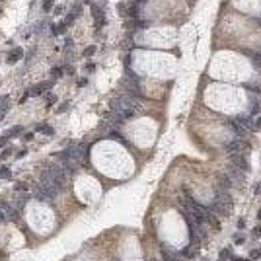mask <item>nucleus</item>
Listing matches in <instances>:
<instances>
[{"mask_svg":"<svg viewBox=\"0 0 261 261\" xmlns=\"http://www.w3.org/2000/svg\"><path fill=\"white\" fill-rule=\"evenodd\" d=\"M208 210L214 214V216H222V214H228L230 208H232V197L228 191L224 189H216V193L212 197V201L207 205Z\"/></svg>","mask_w":261,"mask_h":261,"instance_id":"obj_1","label":"nucleus"},{"mask_svg":"<svg viewBox=\"0 0 261 261\" xmlns=\"http://www.w3.org/2000/svg\"><path fill=\"white\" fill-rule=\"evenodd\" d=\"M248 148V142L244 140V138H240V136H236V138H232L230 142H226L224 144V152L226 154H242L244 150Z\"/></svg>","mask_w":261,"mask_h":261,"instance_id":"obj_2","label":"nucleus"},{"mask_svg":"<svg viewBox=\"0 0 261 261\" xmlns=\"http://www.w3.org/2000/svg\"><path fill=\"white\" fill-rule=\"evenodd\" d=\"M232 168H236L240 172H244V174H248V170H250V166H248V160H246V156L244 154H232L230 156V164Z\"/></svg>","mask_w":261,"mask_h":261,"instance_id":"obj_3","label":"nucleus"},{"mask_svg":"<svg viewBox=\"0 0 261 261\" xmlns=\"http://www.w3.org/2000/svg\"><path fill=\"white\" fill-rule=\"evenodd\" d=\"M181 257V253L174 248H168V246H162V261H177Z\"/></svg>","mask_w":261,"mask_h":261,"instance_id":"obj_4","label":"nucleus"},{"mask_svg":"<svg viewBox=\"0 0 261 261\" xmlns=\"http://www.w3.org/2000/svg\"><path fill=\"white\" fill-rule=\"evenodd\" d=\"M49 88H51V82H41L39 86H35V88L29 90V96H41L45 90H49Z\"/></svg>","mask_w":261,"mask_h":261,"instance_id":"obj_5","label":"nucleus"},{"mask_svg":"<svg viewBox=\"0 0 261 261\" xmlns=\"http://www.w3.org/2000/svg\"><path fill=\"white\" fill-rule=\"evenodd\" d=\"M179 253H181V257H185V259H193V257L197 255V248H193V244H189V246L183 248Z\"/></svg>","mask_w":261,"mask_h":261,"instance_id":"obj_6","label":"nucleus"},{"mask_svg":"<svg viewBox=\"0 0 261 261\" xmlns=\"http://www.w3.org/2000/svg\"><path fill=\"white\" fill-rule=\"evenodd\" d=\"M35 130H41L43 134H49V136L55 134V129H53V127H49V125H45V123H39V125L35 127Z\"/></svg>","mask_w":261,"mask_h":261,"instance_id":"obj_7","label":"nucleus"},{"mask_svg":"<svg viewBox=\"0 0 261 261\" xmlns=\"http://www.w3.org/2000/svg\"><path fill=\"white\" fill-rule=\"evenodd\" d=\"M22 55H23L22 49H14V51L10 53V57H8V63H16V61H20V59H22Z\"/></svg>","mask_w":261,"mask_h":261,"instance_id":"obj_8","label":"nucleus"},{"mask_svg":"<svg viewBox=\"0 0 261 261\" xmlns=\"http://www.w3.org/2000/svg\"><path fill=\"white\" fill-rule=\"evenodd\" d=\"M244 55H246V57H250V59L255 63V65H259V66H261V53H250V51H246Z\"/></svg>","mask_w":261,"mask_h":261,"instance_id":"obj_9","label":"nucleus"},{"mask_svg":"<svg viewBox=\"0 0 261 261\" xmlns=\"http://www.w3.org/2000/svg\"><path fill=\"white\" fill-rule=\"evenodd\" d=\"M230 259H232V251H230L228 248L220 251V261H230Z\"/></svg>","mask_w":261,"mask_h":261,"instance_id":"obj_10","label":"nucleus"},{"mask_svg":"<svg viewBox=\"0 0 261 261\" xmlns=\"http://www.w3.org/2000/svg\"><path fill=\"white\" fill-rule=\"evenodd\" d=\"M0 179H10V170L8 168H0Z\"/></svg>","mask_w":261,"mask_h":261,"instance_id":"obj_11","label":"nucleus"},{"mask_svg":"<svg viewBox=\"0 0 261 261\" xmlns=\"http://www.w3.org/2000/svg\"><path fill=\"white\" fill-rule=\"evenodd\" d=\"M51 74H53L55 78H59V76H63V66H57V68H55L53 72H51Z\"/></svg>","mask_w":261,"mask_h":261,"instance_id":"obj_12","label":"nucleus"},{"mask_svg":"<svg viewBox=\"0 0 261 261\" xmlns=\"http://www.w3.org/2000/svg\"><path fill=\"white\" fill-rule=\"evenodd\" d=\"M250 257H251V259H259V257H261V251H259V250H253V251L250 253Z\"/></svg>","mask_w":261,"mask_h":261,"instance_id":"obj_13","label":"nucleus"},{"mask_svg":"<svg viewBox=\"0 0 261 261\" xmlns=\"http://www.w3.org/2000/svg\"><path fill=\"white\" fill-rule=\"evenodd\" d=\"M55 101H57V96H55V94H47V103L51 105V103H55Z\"/></svg>","mask_w":261,"mask_h":261,"instance_id":"obj_14","label":"nucleus"},{"mask_svg":"<svg viewBox=\"0 0 261 261\" xmlns=\"http://www.w3.org/2000/svg\"><path fill=\"white\" fill-rule=\"evenodd\" d=\"M253 127H255V130H257V129H261V117L253 119Z\"/></svg>","mask_w":261,"mask_h":261,"instance_id":"obj_15","label":"nucleus"},{"mask_svg":"<svg viewBox=\"0 0 261 261\" xmlns=\"http://www.w3.org/2000/svg\"><path fill=\"white\" fill-rule=\"evenodd\" d=\"M94 51H96V47H88L84 55H86V57H92V55H94Z\"/></svg>","mask_w":261,"mask_h":261,"instance_id":"obj_16","label":"nucleus"},{"mask_svg":"<svg viewBox=\"0 0 261 261\" xmlns=\"http://www.w3.org/2000/svg\"><path fill=\"white\" fill-rule=\"evenodd\" d=\"M234 242H236V244H240V246H242V244H244V242H246V240L242 238V236H236V238H234Z\"/></svg>","mask_w":261,"mask_h":261,"instance_id":"obj_17","label":"nucleus"},{"mask_svg":"<svg viewBox=\"0 0 261 261\" xmlns=\"http://www.w3.org/2000/svg\"><path fill=\"white\" fill-rule=\"evenodd\" d=\"M238 228H246V220H244V218L238 220Z\"/></svg>","mask_w":261,"mask_h":261,"instance_id":"obj_18","label":"nucleus"},{"mask_svg":"<svg viewBox=\"0 0 261 261\" xmlns=\"http://www.w3.org/2000/svg\"><path fill=\"white\" fill-rule=\"evenodd\" d=\"M253 191H255V193H261V183H255V185H253Z\"/></svg>","mask_w":261,"mask_h":261,"instance_id":"obj_19","label":"nucleus"},{"mask_svg":"<svg viewBox=\"0 0 261 261\" xmlns=\"http://www.w3.org/2000/svg\"><path fill=\"white\" fill-rule=\"evenodd\" d=\"M49 8H51V0H45V6H43V10L47 12V10H49Z\"/></svg>","mask_w":261,"mask_h":261,"instance_id":"obj_20","label":"nucleus"},{"mask_svg":"<svg viewBox=\"0 0 261 261\" xmlns=\"http://www.w3.org/2000/svg\"><path fill=\"white\" fill-rule=\"evenodd\" d=\"M23 189H25V185H23V183H18V185H16V191H23Z\"/></svg>","mask_w":261,"mask_h":261,"instance_id":"obj_21","label":"nucleus"},{"mask_svg":"<svg viewBox=\"0 0 261 261\" xmlns=\"http://www.w3.org/2000/svg\"><path fill=\"white\" fill-rule=\"evenodd\" d=\"M253 236H261V226H257V228L253 230Z\"/></svg>","mask_w":261,"mask_h":261,"instance_id":"obj_22","label":"nucleus"},{"mask_svg":"<svg viewBox=\"0 0 261 261\" xmlns=\"http://www.w3.org/2000/svg\"><path fill=\"white\" fill-rule=\"evenodd\" d=\"M138 2H144V0H132V4H138Z\"/></svg>","mask_w":261,"mask_h":261,"instance_id":"obj_23","label":"nucleus"},{"mask_svg":"<svg viewBox=\"0 0 261 261\" xmlns=\"http://www.w3.org/2000/svg\"><path fill=\"white\" fill-rule=\"evenodd\" d=\"M230 261H244V259H236V257H232V259H230Z\"/></svg>","mask_w":261,"mask_h":261,"instance_id":"obj_24","label":"nucleus"},{"mask_svg":"<svg viewBox=\"0 0 261 261\" xmlns=\"http://www.w3.org/2000/svg\"><path fill=\"white\" fill-rule=\"evenodd\" d=\"M257 216H259V218H261V210H259V214H257Z\"/></svg>","mask_w":261,"mask_h":261,"instance_id":"obj_25","label":"nucleus"},{"mask_svg":"<svg viewBox=\"0 0 261 261\" xmlns=\"http://www.w3.org/2000/svg\"><path fill=\"white\" fill-rule=\"evenodd\" d=\"M115 261H119V259H115Z\"/></svg>","mask_w":261,"mask_h":261,"instance_id":"obj_26","label":"nucleus"},{"mask_svg":"<svg viewBox=\"0 0 261 261\" xmlns=\"http://www.w3.org/2000/svg\"><path fill=\"white\" fill-rule=\"evenodd\" d=\"M259 23H261V20H259Z\"/></svg>","mask_w":261,"mask_h":261,"instance_id":"obj_27","label":"nucleus"}]
</instances>
